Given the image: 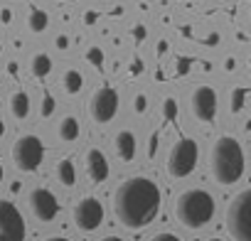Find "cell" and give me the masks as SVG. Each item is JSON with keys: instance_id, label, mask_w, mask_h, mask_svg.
<instances>
[{"instance_id": "1", "label": "cell", "mask_w": 251, "mask_h": 241, "mask_svg": "<svg viewBox=\"0 0 251 241\" xmlns=\"http://www.w3.org/2000/svg\"><path fill=\"white\" fill-rule=\"evenodd\" d=\"M113 212L126 229H143L160 212V190L148 177L126 180L113 194Z\"/></svg>"}, {"instance_id": "2", "label": "cell", "mask_w": 251, "mask_h": 241, "mask_svg": "<svg viewBox=\"0 0 251 241\" xmlns=\"http://www.w3.org/2000/svg\"><path fill=\"white\" fill-rule=\"evenodd\" d=\"M209 165H212V175L219 185H234L244 175V150H241L239 141L231 136H222L212 145Z\"/></svg>"}, {"instance_id": "3", "label": "cell", "mask_w": 251, "mask_h": 241, "mask_svg": "<svg viewBox=\"0 0 251 241\" xmlns=\"http://www.w3.org/2000/svg\"><path fill=\"white\" fill-rule=\"evenodd\" d=\"M175 214L182 226L200 229L214 217V199L204 190H187L175 202Z\"/></svg>"}, {"instance_id": "4", "label": "cell", "mask_w": 251, "mask_h": 241, "mask_svg": "<svg viewBox=\"0 0 251 241\" xmlns=\"http://www.w3.org/2000/svg\"><path fill=\"white\" fill-rule=\"evenodd\" d=\"M226 229L236 241H251V190L239 192L226 209Z\"/></svg>"}, {"instance_id": "5", "label": "cell", "mask_w": 251, "mask_h": 241, "mask_svg": "<svg viewBox=\"0 0 251 241\" xmlns=\"http://www.w3.org/2000/svg\"><path fill=\"white\" fill-rule=\"evenodd\" d=\"M42 158H45V145H42V141L37 136H23V138L15 141V145H13V163L20 170H25V172L37 170Z\"/></svg>"}, {"instance_id": "6", "label": "cell", "mask_w": 251, "mask_h": 241, "mask_svg": "<svg viewBox=\"0 0 251 241\" xmlns=\"http://www.w3.org/2000/svg\"><path fill=\"white\" fill-rule=\"evenodd\" d=\"M197 165V143L190 138H182L173 145L168 155V172L173 177H187Z\"/></svg>"}, {"instance_id": "7", "label": "cell", "mask_w": 251, "mask_h": 241, "mask_svg": "<svg viewBox=\"0 0 251 241\" xmlns=\"http://www.w3.org/2000/svg\"><path fill=\"white\" fill-rule=\"evenodd\" d=\"M0 241H25V219L8 199H0Z\"/></svg>"}, {"instance_id": "8", "label": "cell", "mask_w": 251, "mask_h": 241, "mask_svg": "<svg viewBox=\"0 0 251 241\" xmlns=\"http://www.w3.org/2000/svg\"><path fill=\"white\" fill-rule=\"evenodd\" d=\"M116 111H118V94L111 86L99 89L89 101V113H91V118L96 120V123H108V120L116 116Z\"/></svg>"}, {"instance_id": "9", "label": "cell", "mask_w": 251, "mask_h": 241, "mask_svg": "<svg viewBox=\"0 0 251 241\" xmlns=\"http://www.w3.org/2000/svg\"><path fill=\"white\" fill-rule=\"evenodd\" d=\"M74 221H76L79 229L94 231V229L103 221V207H101V202L94 199V197L81 199V202L74 207Z\"/></svg>"}, {"instance_id": "10", "label": "cell", "mask_w": 251, "mask_h": 241, "mask_svg": "<svg viewBox=\"0 0 251 241\" xmlns=\"http://www.w3.org/2000/svg\"><path fill=\"white\" fill-rule=\"evenodd\" d=\"M30 209H32V214L40 221H52L57 217V212H59V204H57V199H54V194L50 190L37 187V190L30 192Z\"/></svg>"}, {"instance_id": "11", "label": "cell", "mask_w": 251, "mask_h": 241, "mask_svg": "<svg viewBox=\"0 0 251 241\" xmlns=\"http://www.w3.org/2000/svg\"><path fill=\"white\" fill-rule=\"evenodd\" d=\"M192 113L200 120H204V123H209V120L214 118V113H217V94H214V89L200 86L192 94Z\"/></svg>"}, {"instance_id": "12", "label": "cell", "mask_w": 251, "mask_h": 241, "mask_svg": "<svg viewBox=\"0 0 251 241\" xmlns=\"http://www.w3.org/2000/svg\"><path fill=\"white\" fill-rule=\"evenodd\" d=\"M86 172L94 182H103L108 177V160L101 150L94 148V150L86 153Z\"/></svg>"}, {"instance_id": "13", "label": "cell", "mask_w": 251, "mask_h": 241, "mask_svg": "<svg viewBox=\"0 0 251 241\" xmlns=\"http://www.w3.org/2000/svg\"><path fill=\"white\" fill-rule=\"evenodd\" d=\"M116 153H118L121 160H133V155H136V138H133L131 131H121L116 136Z\"/></svg>"}, {"instance_id": "14", "label": "cell", "mask_w": 251, "mask_h": 241, "mask_svg": "<svg viewBox=\"0 0 251 241\" xmlns=\"http://www.w3.org/2000/svg\"><path fill=\"white\" fill-rule=\"evenodd\" d=\"M10 111H13L15 118H27V113H30V96H27L25 91L13 94V98H10Z\"/></svg>"}, {"instance_id": "15", "label": "cell", "mask_w": 251, "mask_h": 241, "mask_svg": "<svg viewBox=\"0 0 251 241\" xmlns=\"http://www.w3.org/2000/svg\"><path fill=\"white\" fill-rule=\"evenodd\" d=\"M59 138L62 141H76L79 138V120L67 116L62 123H59Z\"/></svg>"}, {"instance_id": "16", "label": "cell", "mask_w": 251, "mask_h": 241, "mask_svg": "<svg viewBox=\"0 0 251 241\" xmlns=\"http://www.w3.org/2000/svg\"><path fill=\"white\" fill-rule=\"evenodd\" d=\"M57 175H59V182H62V185L72 187V185H74V180H76V172H74L72 160H62V163H59V168H57Z\"/></svg>"}, {"instance_id": "17", "label": "cell", "mask_w": 251, "mask_h": 241, "mask_svg": "<svg viewBox=\"0 0 251 241\" xmlns=\"http://www.w3.org/2000/svg\"><path fill=\"white\" fill-rule=\"evenodd\" d=\"M81 86H84L81 74H79L76 69H69V72L64 74V89H67V94H76V91H81Z\"/></svg>"}, {"instance_id": "18", "label": "cell", "mask_w": 251, "mask_h": 241, "mask_svg": "<svg viewBox=\"0 0 251 241\" xmlns=\"http://www.w3.org/2000/svg\"><path fill=\"white\" fill-rule=\"evenodd\" d=\"M50 69H52V62H50L47 54H37V57L32 59V74H35V76H47Z\"/></svg>"}, {"instance_id": "19", "label": "cell", "mask_w": 251, "mask_h": 241, "mask_svg": "<svg viewBox=\"0 0 251 241\" xmlns=\"http://www.w3.org/2000/svg\"><path fill=\"white\" fill-rule=\"evenodd\" d=\"M45 27H47V13H42V10H32V15H30V30L42 32Z\"/></svg>"}, {"instance_id": "20", "label": "cell", "mask_w": 251, "mask_h": 241, "mask_svg": "<svg viewBox=\"0 0 251 241\" xmlns=\"http://www.w3.org/2000/svg\"><path fill=\"white\" fill-rule=\"evenodd\" d=\"M244 98H246V89H236L231 96V111H239L244 106Z\"/></svg>"}, {"instance_id": "21", "label": "cell", "mask_w": 251, "mask_h": 241, "mask_svg": "<svg viewBox=\"0 0 251 241\" xmlns=\"http://www.w3.org/2000/svg\"><path fill=\"white\" fill-rule=\"evenodd\" d=\"M89 62L101 67V62H103V54H101V49H96V47H94V49H89Z\"/></svg>"}, {"instance_id": "22", "label": "cell", "mask_w": 251, "mask_h": 241, "mask_svg": "<svg viewBox=\"0 0 251 241\" xmlns=\"http://www.w3.org/2000/svg\"><path fill=\"white\" fill-rule=\"evenodd\" d=\"M151 241H180V239H177L175 234H168V231H165V234H158V236H153Z\"/></svg>"}, {"instance_id": "23", "label": "cell", "mask_w": 251, "mask_h": 241, "mask_svg": "<svg viewBox=\"0 0 251 241\" xmlns=\"http://www.w3.org/2000/svg\"><path fill=\"white\" fill-rule=\"evenodd\" d=\"M165 116H168V118H175V101H173V98L165 101Z\"/></svg>"}, {"instance_id": "24", "label": "cell", "mask_w": 251, "mask_h": 241, "mask_svg": "<svg viewBox=\"0 0 251 241\" xmlns=\"http://www.w3.org/2000/svg\"><path fill=\"white\" fill-rule=\"evenodd\" d=\"M136 111H146V96H138L136 98Z\"/></svg>"}, {"instance_id": "25", "label": "cell", "mask_w": 251, "mask_h": 241, "mask_svg": "<svg viewBox=\"0 0 251 241\" xmlns=\"http://www.w3.org/2000/svg\"><path fill=\"white\" fill-rule=\"evenodd\" d=\"M52 106H54V103H52V98H47V101H45V108H42V113H45V116H50V113H52Z\"/></svg>"}, {"instance_id": "26", "label": "cell", "mask_w": 251, "mask_h": 241, "mask_svg": "<svg viewBox=\"0 0 251 241\" xmlns=\"http://www.w3.org/2000/svg\"><path fill=\"white\" fill-rule=\"evenodd\" d=\"M133 35H136L138 40H143V37H146V32H143V27H136V32H133Z\"/></svg>"}, {"instance_id": "27", "label": "cell", "mask_w": 251, "mask_h": 241, "mask_svg": "<svg viewBox=\"0 0 251 241\" xmlns=\"http://www.w3.org/2000/svg\"><path fill=\"white\" fill-rule=\"evenodd\" d=\"M57 47H67V37H59L57 40Z\"/></svg>"}, {"instance_id": "28", "label": "cell", "mask_w": 251, "mask_h": 241, "mask_svg": "<svg viewBox=\"0 0 251 241\" xmlns=\"http://www.w3.org/2000/svg\"><path fill=\"white\" fill-rule=\"evenodd\" d=\"M101 241H123V239H118V236H106V239H101Z\"/></svg>"}, {"instance_id": "29", "label": "cell", "mask_w": 251, "mask_h": 241, "mask_svg": "<svg viewBox=\"0 0 251 241\" xmlns=\"http://www.w3.org/2000/svg\"><path fill=\"white\" fill-rule=\"evenodd\" d=\"M47 241H69V239H62V236H52V239H47Z\"/></svg>"}, {"instance_id": "30", "label": "cell", "mask_w": 251, "mask_h": 241, "mask_svg": "<svg viewBox=\"0 0 251 241\" xmlns=\"http://www.w3.org/2000/svg\"><path fill=\"white\" fill-rule=\"evenodd\" d=\"M5 133V123H3V118H0V136Z\"/></svg>"}, {"instance_id": "31", "label": "cell", "mask_w": 251, "mask_h": 241, "mask_svg": "<svg viewBox=\"0 0 251 241\" xmlns=\"http://www.w3.org/2000/svg\"><path fill=\"white\" fill-rule=\"evenodd\" d=\"M0 180H3V165H0Z\"/></svg>"}, {"instance_id": "32", "label": "cell", "mask_w": 251, "mask_h": 241, "mask_svg": "<svg viewBox=\"0 0 251 241\" xmlns=\"http://www.w3.org/2000/svg\"><path fill=\"white\" fill-rule=\"evenodd\" d=\"M209 241H222V239H209Z\"/></svg>"}]
</instances>
